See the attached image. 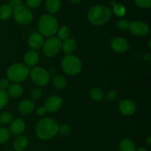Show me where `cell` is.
Returning <instances> with one entry per match:
<instances>
[{
  "instance_id": "6da1fadb",
  "label": "cell",
  "mask_w": 151,
  "mask_h": 151,
  "mask_svg": "<svg viewBox=\"0 0 151 151\" xmlns=\"http://www.w3.org/2000/svg\"><path fill=\"white\" fill-rule=\"evenodd\" d=\"M58 124L51 118L40 119L35 127V133L38 137L44 140H48L54 137L58 131Z\"/></svg>"
},
{
  "instance_id": "7a4b0ae2",
  "label": "cell",
  "mask_w": 151,
  "mask_h": 151,
  "mask_svg": "<svg viewBox=\"0 0 151 151\" xmlns=\"http://www.w3.org/2000/svg\"><path fill=\"white\" fill-rule=\"evenodd\" d=\"M110 9L104 5H96L91 7L88 13V19L92 24L103 25L111 19Z\"/></svg>"
},
{
  "instance_id": "3957f363",
  "label": "cell",
  "mask_w": 151,
  "mask_h": 151,
  "mask_svg": "<svg viewBox=\"0 0 151 151\" xmlns=\"http://www.w3.org/2000/svg\"><path fill=\"white\" fill-rule=\"evenodd\" d=\"M38 27L41 35L45 37H52L57 32L58 29V23L54 16L45 14L40 18Z\"/></svg>"
},
{
  "instance_id": "277c9868",
  "label": "cell",
  "mask_w": 151,
  "mask_h": 151,
  "mask_svg": "<svg viewBox=\"0 0 151 151\" xmlns=\"http://www.w3.org/2000/svg\"><path fill=\"white\" fill-rule=\"evenodd\" d=\"M61 66L63 72L69 75H76L82 69V63L76 56L67 55L61 61Z\"/></svg>"
},
{
  "instance_id": "5b68a950",
  "label": "cell",
  "mask_w": 151,
  "mask_h": 151,
  "mask_svg": "<svg viewBox=\"0 0 151 151\" xmlns=\"http://www.w3.org/2000/svg\"><path fill=\"white\" fill-rule=\"evenodd\" d=\"M29 74L27 66L22 63H14L8 68L7 76L13 82H22L24 81Z\"/></svg>"
},
{
  "instance_id": "8992f818",
  "label": "cell",
  "mask_w": 151,
  "mask_h": 151,
  "mask_svg": "<svg viewBox=\"0 0 151 151\" xmlns=\"http://www.w3.org/2000/svg\"><path fill=\"white\" fill-rule=\"evenodd\" d=\"M62 42L58 38L52 37L43 44V52L47 57H54L61 50Z\"/></svg>"
},
{
  "instance_id": "52a82bcc",
  "label": "cell",
  "mask_w": 151,
  "mask_h": 151,
  "mask_svg": "<svg viewBox=\"0 0 151 151\" xmlns=\"http://www.w3.org/2000/svg\"><path fill=\"white\" fill-rule=\"evenodd\" d=\"M15 21L19 24H27L32 20V14L30 10L24 5H19L13 10Z\"/></svg>"
},
{
  "instance_id": "ba28073f",
  "label": "cell",
  "mask_w": 151,
  "mask_h": 151,
  "mask_svg": "<svg viewBox=\"0 0 151 151\" xmlns=\"http://www.w3.org/2000/svg\"><path fill=\"white\" fill-rule=\"evenodd\" d=\"M30 78L34 83L42 86L47 85L50 82V75L47 69L38 66L31 70Z\"/></svg>"
},
{
  "instance_id": "9c48e42d",
  "label": "cell",
  "mask_w": 151,
  "mask_h": 151,
  "mask_svg": "<svg viewBox=\"0 0 151 151\" xmlns=\"http://www.w3.org/2000/svg\"><path fill=\"white\" fill-rule=\"evenodd\" d=\"M128 29L133 35L138 37L146 36L148 35L150 31L148 25L139 21H134L130 23Z\"/></svg>"
},
{
  "instance_id": "30bf717a",
  "label": "cell",
  "mask_w": 151,
  "mask_h": 151,
  "mask_svg": "<svg viewBox=\"0 0 151 151\" xmlns=\"http://www.w3.org/2000/svg\"><path fill=\"white\" fill-rule=\"evenodd\" d=\"M63 104V100L59 96H52L49 97L45 102V107L47 111L50 112V113H55L58 111Z\"/></svg>"
},
{
  "instance_id": "8fae6325",
  "label": "cell",
  "mask_w": 151,
  "mask_h": 151,
  "mask_svg": "<svg viewBox=\"0 0 151 151\" xmlns=\"http://www.w3.org/2000/svg\"><path fill=\"white\" fill-rule=\"evenodd\" d=\"M112 50L118 53H124L127 52L129 49V43L125 38L122 37L114 38L111 44Z\"/></svg>"
},
{
  "instance_id": "7c38bea8",
  "label": "cell",
  "mask_w": 151,
  "mask_h": 151,
  "mask_svg": "<svg viewBox=\"0 0 151 151\" xmlns=\"http://www.w3.org/2000/svg\"><path fill=\"white\" fill-rule=\"evenodd\" d=\"M119 109L122 114L125 115V116H131L136 112L137 106L132 100H125L120 102Z\"/></svg>"
},
{
  "instance_id": "4fadbf2b",
  "label": "cell",
  "mask_w": 151,
  "mask_h": 151,
  "mask_svg": "<svg viewBox=\"0 0 151 151\" xmlns=\"http://www.w3.org/2000/svg\"><path fill=\"white\" fill-rule=\"evenodd\" d=\"M44 43V37L38 32H34V33L31 34L28 38V44L32 50H35L40 49L43 47Z\"/></svg>"
},
{
  "instance_id": "5bb4252c",
  "label": "cell",
  "mask_w": 151,
  "mask_h": 151,
  "mask_svg": "<svg viewBox=\"0 0 151 151\" xmlns=\"http://www.w3.org/2000/svg\"><path fill=\"white\" fill-rule=\"evenodd\" d=\"M25 129V123L23 119H16L10 125V132L13 135H19Z\"/></svg>"
},
{
  "instance_id": "9a60e30c",
  "label": "cell",
  "mask_w": 151,
  "mask_h": 151,
  "mask_svg": "<svg viewBox=\"0 0 151 151\" xmlns=\"http://www.w3.org/2000/svg\"><path fill=\"white\" fill-rule=\"evenodd\" d=\"M35 109V104L32 100H24L21 102L18 106L19 112L22 114H30L31 112L33 111Z\"/></svg>"
},
{
  "instance_id": "2e32d148",
  "label": "cell",
  "mask_w": 151,
  "mask_h": 151,
  "mask_svg": "<svg viewBox=\"0 0 151 151\" xmlns=\"http://www.w3.org/2000/svg\"><path fill=\"white\" fill-rule=\"evenodd\" d=\"M39 61V55L35 51H29L25 55L24 63L26 66H33Z\"/></svg>"
},
{
  "instance_id": "e0dca14e",
  "label": "cell",
  "mask_w": 151,
  "mask_h": 151,
  "mask_svg": "<svg viewBox=\"0 0 151 151\" xmlns=\"http://www.w3.org/2000/svg\"><path fill=\"white\" fill-rule=\"evenodd\" d=\"M63 52L66 53L68 55H70L76 48V41L73 38H69L64 40V41L62 44L61 47Z\"/></svg>"
},
{
  "instance_id": "ac0fdd59",
  "label": "cell",
  "mask_w": 151,
  "mask_h": 151,
  "mask_svg": "<svg viewBox=\"0 0 151 151\" xmlns=\"http://www.w3.org/2000/svg\"><path fill=\"white\" fill-rule=\"evenodd\" d=\"M61 2L60 0H47L46 1V9L50 13L54 14L60 10Z\"/></svg>"
},
{
  "instance_id": "d6986e66",
  "label": "cell",
  "mask_w": 151,
  "mask_h": 151,
  "mask_svg": "<svg viewBox=\"0 0 151 151\" xmlns=\"http://www.w3.org/2000/svg\"><path fill=\"white\" fill-rule=\"evenodd\" d=\"M28 145V139L25 136H20L14 142L13 147L16 151H23Z\"/></svg>"
},
{
  "instance_id": "ffe728a7",
  "label": "cell",
  "mask_w": 151,
  "mask_h": 151,
  "mask_svg": "<svg viewBox=\"0 0 151 151\" xmlns=\"http://www.w3.org/2000/svg\"><path fill=\"white\" fill-rule=\"evenodd\" d=\"M119 149L120 151H135V143L130 139L125 138L119 143Z\"/></svg>"
},
{
  "instance_id": "44dd1931",
  "label": "cell",
  "mask_w": 151,
  "mask_h": 151,
  "mask_svg": "<svg viewBox=\"0 0 151 151\" xmlns=\"http://www.w3.org/2000/svg\"><path fill=\"white\" fill-rule=\"evenodd\" d=\"M13 14V8L9 4H4L0 7V19L7 20Z\"/></svg>"
},
{
  "instance_id": "7402d4cb",
  "label": "cell",
  "mask_w": 151,
  "mask_h": 151,
  "mask_svg": "<svg viewBox=\"0 0 151 151\" xmlns=\"http://www.w3.org/2000/svg\"><path fill=\"white\" fill-rule=\"evenodd\" d=\"M23 94V88L19 84H13L8 88V94L12 97H19Z\"/></svg>"
},
{
  "instance_id": "603a6c76",
  "label": "cell",
  "mask_w": 151,
  "mask_h": 151,
  "mask_svg": "<svg viewBox=\"0 0 151 151\" xmlns=\"http://www.w3.org/2000/svg\"><path fill=\"white\" fill-rule=\"evenodd\" d=\"M52 84L58 89H63L66 86V79L60 75H56L52 78Z\"/></svg>"
},
{
  "instance_id": "cb8c5ba5",
  "label": "cell",
  "mask_w": 151,
  "mask_h": 151,
  "mask_svg": "<svg viewBox=\"0 0 151 151\" xmlns=\"http://www.w3.org/2000/svg\"><path fill=\"white\" fill-rule=\"evenodd\" d=\"M90 97L94 101H101L103 99L104 94L100 88H94L90 91Z\"/></svg>"
},
{
  "instance_id": "d4e9b609",
  "label": "cell",
  "mask_w": 151,
  "mask_h": 151,
  "mask_svg": "<svg viewBox=\"0 0 151 151\" xmlns=\"http://www.w3.org/2000/svg\"><path fill=\"white\" fill-rule=\"evenodd\" d=\"M69 27L67 26H62L60 29L58 30V38L61 41V40H66L69 38Z\"/></svg>"
},
{
  "instance_id": "484cf974",
  "label": "cell",
  "mask_w": 151,
  "mask_h": 151,
  "mask_svg": "<svg viewBox=\"0 0 151 151\" xmlns=\"http://www.w3.org/2000/svg\"><path fill=\"white\" fill-rule=\"evenodd\" d=\"M8 94L4 90H0V109H3L8 103Z\"/></svg>"
},
{
  "instance_id": "4316f807",
  "label": "cell",
  "mask_w": 151,
  "mask_h": 151,
  "mask_svg": "<svg viewBox=\"0 0 151 151\" xmlns=\"http://www.w3.org/2000/svg\"><path fill=\"white\" fill-rule=\"evenodd\" d=\"M10 138V131L4 128H0V144H4Z\"/></svg>"
},
{
  "instance_id": "83f0119b",
  "label": "cell",
  "mask_w": 151,
  "mask_h": 151,
  "mask_svg": "<svg viewBox=\"0 0 151 151\" xmlns=\"http://www.w3.org/2000/svg\"><path fill=\"white\" fill-rule=\"evenodd\" d=\"M13 119V115L10 112H4L0 115V124L6 125L11 122Z\"/></svg>"
},
{
  "instance_id": "f1b7e54d",
  "label": "cell",
  "mask_w": 151,
  "mask_h": 151,
  "mask_svg": "<svg viewBox=\"0 0 151 151\" xmlns=\"http://www.w3.org/2000/svg\"><path fill=\"white\" fill-rule=\"evenodd\" d=\"M114 12L115 14L118 16H123L125 14V7L122 4H115L114 7Z\"/></svg>"
},
{
  "instance_id": "f546056e",
  "label": "cell",
  "mask_w": 151,
  "mask_h": 151,
  "mask_svg": "<svg viewBox=\"0 0 151 151\" xmlns=\"http://www.w3.org/2000/svg\"><path fill=\"white\" fill-rule=\"evenodd\" d=\"M136 4L142 8H149L151 6V0H134Z\"/></svg>"
},
{
  "instance_id": "4dcf8cb0",
  "label": "cell",
  "mask_w": 151,
  "mask_h": 151,
  "mask_svg": "<svg viewBox=\"0 0 151 151\" xmlns=\"http://www.w3.org/2000/svg\"><path fill=\"white\" fill-rule=\"evenodd\" d=\"M42 96V90L40 88H35L31 92V97L33 100H38Z\"/></svg>"
},
{
  "instance_id": "1f68e13d",
  "label": "cell",
  "mask_w": 151,
  "mask_h": 151,
  "mask_svg": "<svg viewBox=\"0 0 151 151\" xmlns=\"http://www.w3.org/2000/svg\"><path fill=\"white\" fill-rule=\"evenodd\" d=\"M129 22L125 19H121V20L118 21L117 23H116V26L119 29H122V30H125V29H128L129 27Z\"/></svg>"
},
{
  "instance_id": "d6a6232c",
  "label": "cell",
  "mask_w": 151,
  "mask_h": 151,
  "mask_svg": "<svg viewBox=\"0 0 151 151\" xmlns=\"http://www.w3.org/2000/svg\"><path fill=\"white\" fill-rule=\"evenodd\" d=\"M58 131L63 136H66L70 133V127L69 125L63 124L58 127Z\"/></svg>"
},
{
  "instance_id": "836d02e7",
  "label": "cell",
  "mask_w": 151,
  "mask_h": 151,
  "mask_svg": "<svg viewBox=\"0 0 151 151\" xmlns=\"http://www.w3.org/2000/svg\"><path fill=\"white\" fill-rule=\"evenodd\" d=\"M27 4L30 8L35 9L41 5V0H27Z\"/></svg>"
},
{
  "instance_id": "e575fe53",
  "label": "cell",
  "mask_w": 151,
  "mask_h": 151,
  "mask_svg": "<svg viewBox=\"0 0 151 151\" xmlns=\"http://www.w3.org/2000/svg\"><path fill=\"white\" fill-rule=\"evenodd\" d=\"M118 97V92L115 90H111V91H109L107 94V98L108 100L109 101H114L115 100H116Z\"/></svg>"
},
{
  "instance_id": "d590c367",
  "label": "cell",
  "mask_w": 151,
  "mask_h": 151,
  "mask_svg": "<svg viewBox=\"0 0 151 151\" xmlns=\"http://www.w3.org/2000/svg\"><path fill=\"white\" fill-rule=\"evenodd\" d=\"M9 83L8 81L6 79H1L0 80V90H5L6 88H8Z\"/></svg>"
},
{
  "instance_id": "8d00e7d4",
  "label": "cell",
  "mask_w": 151,
  "mask_h": 151,
  "mask_svg": "<svg viewBox=\"0 0 151 151\" xmlns=\"http://www.w3.org/2000/svg\"><path fill=\"white\" fill-rule=\"evenodd\" d=\"M47 113V110H46L45 107L44 106H42V107H39L36 111V114L38 116H44L45 114Z\"/></svg>"
},
{
  "instance_id": "74e56055",
  "label": "cell",
  "mask_w": 151,
  "mask_h": 151,
  "mask_svg": "<svg viewBox=\"0 0 151 151\" xmlns=\"http://www.w3.org/2000/svg\"><path fill=\"white\" fill-rule=\"evenodd\" d=\"M22 0H10V4L9 5L12 7V8H15V7H18V6L21 5Z\"/></svg>"
},
{
  "instance_id": "f35d334b",
  "label": "cell",
  "mask_w": 151,
  "mask_h": 151,
  "mask_svg": "<svg viewBox=\"0 0 151 151\" xmlns=\"http://www.w3.org/2000/svg\"><path fill=\"white\" fill-rule=\"evenodd\" d=\"M70 1L73 4H78V3L81 2V0H70Z\"/></svg>"
},
{
  "instance_id": "ab89813d",
  "label": "cell",
  "mask_w": 151,
  "mask_h": 151,
  "mask_svg": "<svg viewBox=\"0 0 151 151\" xmlns=\"http://www.w3.org/2000/svg\"><path fill=\"white\" fill-rule=\"evenodd\" d=\"M146 143H147L148 145H150L151 144V137H148V138L146 139Z\"/></svg>"
},
{
  "instance_id": "60d3db41",
  "label": "cell",
  "mask_w": 151,
  "mask_h": 151,
  "mask_svg": "<svg viewBox=\"0 0 151 151\" xmlns=\"http://www.w3.org/2000/svg\"><path fill=\"white\" fill-rule=\"evenodd\" d=\"M135 151H147L145 147H140V148L137 149V150H135Z\"/></svg>"
},
{
  "instance_id": "b9f144b4",
  "label": "cell",
  "mask_w": 151,
  "mask_h": 151,
  "mask_svg": "<svg viewBox=\"0 0 151 151\" xmlns=\"http://www.w3.org/2000/svg\"><path fill=\"white\" fill-rule=\"evenodd\" d=\"M148 47H149V48H151V47H150V41H149V43H148Z\"/></svg>"
},
{
  "instance_id": "7bdbcfd3",
  "label": "cell",
  "mask_w": 151,
  "mask_h": 151,
  "mask_svg": "<svg viewBox=\"0 0 151 151\" xmlns=\"http://www.w3.org/2000/svg\"><path fill=\"white\" fill-rule=\"evenodd\" d=\"M5 151H12V150H5Z\"/></svg>"
}]
</instances>
